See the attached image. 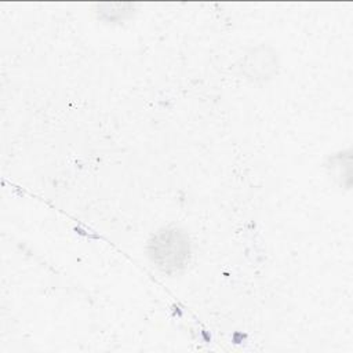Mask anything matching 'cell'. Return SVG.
I'll list each match as a JSON object with an SVG mask.
<instances>
[{
  "instance_id": "obj_3",
  "label": "cell",
  "mask_w": 353,
  "mask_h": 353,
  "mask_svg": "<svg viewBox=\"0 0 353 353\" xmlns=\"http://www.w3.org/2000/svg\"><path fill=\"white\" fill-rule=\"evenodd\" d=\"M132 8H134V4L119 3L117 10L110 11L105 4H98V11H95V12H97L98 18H101L106 22H120V21H124L131 17V14L134 12Z\"/></svg>"
},
{
  "instance_id": "obj_2",
  "label": "cell",
  "mask_w": 353,
  "mask_h": 353,
  "mask_svg": "<svg viewBox=\"0 0 353 353\" xmlns=\"http://www.w3.org/2000/svg\"><path fill=\"white\" fill-rule=\"evenodd\" d=\"M240 76L251 84H265L273 80L280 69L277 50L265 43L248 47L237 62Z\"/></svg>"
},
{
  "instance_id": "obj_1",
  "label": "cell",
  "mask_w": 353,
  "mask_h": 353,
  "mask_svg": "<svg viewBox=\"0 0 353 353\" xmlns=\"http://www.w3.org/2000/svg\"><path fill=\"white\" fill-rule=\"evenodd\" d=\"M145 250L150 263L167 276H175L186 270L193 254L188 232L175 225L161 226L153 232Z\"/></svg>"
}]
</instances>
